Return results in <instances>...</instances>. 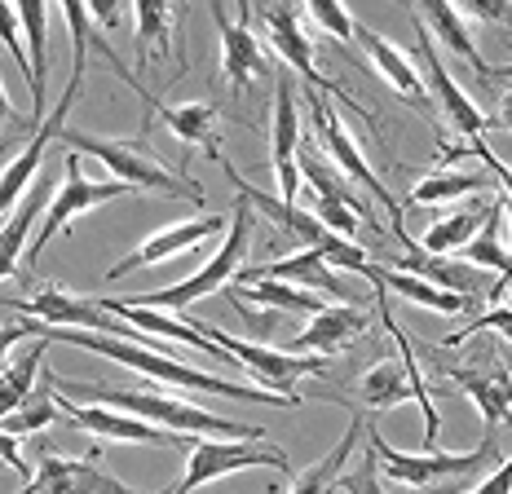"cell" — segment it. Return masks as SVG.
Wrapping results in <instances>:
<instances>
[{
  "instance_id": "obj_41",
  "label": "cell",
  "mask_w": 512,
  "mask_h": 494,
  "mask_svg": "<svg viewBox=\"0 0 512 494\" xmlns=\"http://www.w3.org/2000/svg\"><path fill=\"white\" fill-rule=\"evenodd\" d=\"M0 45L9 49V58L18 62V71L31 80V58L23 53V45H27V40H23V23H18V14L9 5H0Z\"/></svg>"
},
{
  "instance_id": "obj_20",
  "label": "cell",
  "mask_w": 512,
  "mask_h": 494,
  "mask_svg": "<svg viewBox=\"0 0 512 494\" xmlns=\"http://www.w3.org/2000/svg\"><path fill=\"white\" fill-rule=\"evenodd\" d=\"M124 80L133 84V93L142 98L146 124H151V115H155V120L177 137V142L204 146V155L212 159V164H221V159H226V150H221V133H217V111H212L208 102H159V98H151V93H146L128 71H124Z\"/></svg>"
},
{
  "instance_id": "obj_19",
  "label": "cell",
  "mask_w": 512,
  "mask_h": 494,
  "mask_svg": "<svg viewBox=\"0 0 512 494\" xmlns=\"http://www.w3.org/2000/svg\"><path fill=\"white\" fill-rule=\"evenodd\" d=\"M58 402V415H67L76 428L93 437H106V442H133V446H181V433H168V428H155L137 415H124V411H111V406H80L76 397L67 393H53Z\"/></svg>"
},
{
  "instance_id": "obj_25",
  "label": "cell",
  "mask_w": 512,
  "mask_h": 494,
  "mask_svg": "<svg viewBox=\"0 0 512 494\" xmlns=\"http://www.w3.org/2000/svg\"><path fill=\"white\" fill-rule=\"evenodd\" d=\"M45 181H49V177H36V181H31V190H27V199L18 203V212H14V217H9L5 225H0V283L18 274V265H23V256H27V247H31V234H36V217L45 212V203H49V186H45Z\"/></svg>"
},
{
  "instance_id": "obj_7",
  "label": "cell",
  "mask_w": 512,
  "mask_h": 494,
  "mask_svg": "<svg viewBox=\"0 0 512 494\" xmlns=\"http://www.w3.org/2000/svg\"><path fill=\"white\" fill-rule=\"evenodd\" d=\"M181 450H186V472H181V477L164 494H195L199 486H208V481L234 477V472H248V468L292 472V464H287V450L265 446V442H217V437L181 433Z\"/></svg>"
},
{
  "instance_id": "obj_10",
  "label": "cell",
  "mask_w": 512,
  "mask_h": 494,
  "mask_svg": "<svg viewBox=\"0 0 512 494\" xmlns=\"http://www.w3.org/2000/svg\"><path fill=\"white\" fill-rule=\"evenodd\" d=\"M190 322H195L221 353H230L239 367H248L256 375V384H265V389H274V393H296V380L327 371V358H314V353H287V349L261 345V340H239V336H230V331H221L217 322H204V318H190Z\"/></svg>"
},
{
  "instance_id": "obj_26",
  "label": "cell",
  "mask_w": 512,
  "mask_h": 494,
  "mask_svg": "<svg viewBox=\"0 0 512 494\" xmlns=\"http://www.w3.org/2000/svg\"><path fill=\"white\" fill-rule=\"evenodd\" d=\"M358 274L367 278L371 287H380V292H398L402 300H411V305H420V309H433V314H464V309H468L464 296H451V292H442V287L424 283V278H415V274L389 270V265L367 261Z\"/></svg>"
},
{
  "instance_id": "obj_12",
  "label": "cell",
  "mask_w": 512,
  "mask_h": 494,
  "mask_svg": "<svg viewBox=\"0 0 512 494\" xmlns=\"http://www.w3.org/2000/svg\"><path fill=\"white\" fill-rule=\"evenodd\" d=\"M252 18L265 27V40H270V49L279 53V58L296 75H305L309 89L323 93V98L354 102L345 89H340V84H332L327 75H318V67H314V40L305 36V9L301 5H252Z\"/></svg>"
},
{
  "instance_id": "obj_15",
  "label": "cell",
  "mask_w": 512,
  "mask_h": 494,
  "mask_svg": "<svg viewBox=\"0 0 512 494\" xmlns=\"http://www.w3.org/2000/svg\"><path fill=\"white\" fill-rule=\"evenodd\" d=\"M411 27H415V58H420V75H424V89H429V98H433V111H442L446 120L455 124V133H464V142L482 137V128H486L482 106H477L460 89V84L446 75L442 58H437V45H433V36H429V27H424L415 14H411Z\"/></svg>"
},
{
  "instance_id": "obj_37",
  "label": "cell",
  "mask_w": 512,
  "mask_h": 494,
  "mask_svg": "<svg viewBox=\"0 0 512 494\" xmlns=\"http://www.w3.org/2000/svg\"><path fill=\"white\" fill-rule=\"evenodd\" d=\"M40 362H45V340H36V345L18 353L9 367H0V420H5V415H14L18 406L36 393Z\"/></svg>"
},
{
  "instance_id": "obj_44",
  "label": "cell",
  "mask_w": 512,
  "mask_h": 494,
  "mask_svg": "<svg viewBox=\"0 0 512 494\" xmlns=\"http://www.w3.org/2000/svg\"><path fill=\"white\" fill-rule=\"evenodd\" d=\"M473 494H512V455H508V459H499V468L490 472V477H486Z\"/></svg>"
},
{
  "instance_id": "obj_4",
  "label": "cell",
  "mask_w": 512,
  "mask_h": 494,
  "mask_svg": "<svg viewBox=\"0 0 512 494\" xmlns=\"http://www.w3.org/2000/svg\"><path fill=\"white\" fill-rule=\"evenodd\" d=\"M367 446L376 450L380 472L411 490H429V494H446L451 481H464L473 472H482L486 464H499V446L495 433L482 437L477 450H424V455H407V450H393L380 437V428H367Z\"/></svg>"
},
{
  "instance_id": "obj_14",
  "label": "cell",
  "mask_w": 512,
  "mask_h": 494,
  "mask_svg": "<svg viewBox=\"0 0 512 494\" xmlns=\"http://www.w3.org/2000/svg\"><path fill=\"white\" fill-rule=\"evenodd\" d=\"M296 150H301V89L287 71H274V111H270V164L279 181L283 203H296L301 190V168H296Z\"/></svg>"
},
{
  "instance_id": "obj_11",
  "label": "cell",
  "mask_w": 512,
  "mask_h": 494,
  "mask_svg": "<svg viewBox=\"0 0 512 494\" xmlns=\"http://www.w3.org/2000/svg\"><path fill=\"white\" fill-rule=\"evenodd\" d=\"M442 375L473 397V406L482 411L486 433H499V424H512V375L499 362V345L490 336L468 345V367L442 362Z\"/></svg>"
},
{
  "instance_id": "obj_27",
  "label": "cell",
  "mask_w": 512,
  "mask_h": 494,
  "mask_svg": "<svg viewBox=\"0 0 512 494\" xmlns=\"http://www.w3.org/2000/svg\"><path fill=\"white\" fill-rule=\"evenodd\" d=\"M362 411L354 406V411H349V428L345 433H340V442L327 450L323 459H318V464H309L305 472H296L292 477V490L287 494H336V481H340V472L349 468V459L358 455V437H362Z\"/></svg>"
},
{
  "instance_id": "obj_9",
  "label": "cell",
  "mask_w": 512,
  "mask_h": 494,
  "mask_svg": "<svg viewBox=\"0 0 512 494\" xmlns=\"http://www.w3.org/2000/svg\"><path fill=\"white\" fill-rule=\"evenodd\" d=\"M124 195H133V186H124V181H93V177H84L80 155L71 150L67 164H62V186H58V195L49 199V208H45V217H40L36 234H31V247H27L23 261L36 265V256L45 252V243L53 239V234H62L76 217H84V212L102 208V203H111V199H124Z\"/></svg>"
},
{
  "instance_id": "obj_29",
  "label": "cell",
  "mask_w": 512,
  "mask_h": 494,
  "mask_svg": "<svg viewBox=\"0 0 512 494\" xmlns=\"http://www.w3.org/2000/svg\"><path fill=\"white\" fill-rule=\"evenodd\" d=\"M411 14L420 18L424 27H433L429 36H433V40H442V45L451 49L455 58H464L477 75H490V67L482 62V53H477V45H473V31H468V18L460 14V5H451V0H433V5L411 9Z\"/></svg>"
},
{
  "instance_id": "obj_1",
  "label": "cell",
  "mask_w": 512,
  "mask_h": 494,
  "mask_svg": "<svg viewBox=\"0 0 512 494\" xmlns=\"http://www.w3.org/2000/svg\"><path fill=\"white\" fill-rule=\"evenodd\" d=\"M49 340L84 353H102V358L120 362V367H133L137 375L155 384H168V389H190V393H212V397H234V402H265V406H301V393H261L252 384L226 380V375L199 371L190 362L173 358L168 349H146V345H128V340L102 336V331H76V327H53Z\"/></svg>"
},
{
  "instance_id": "obj_16",
  "label": "cell",
  "mask_w": 512,
  "mask_h": 494,
  "mask_svg": "<svg viewBox=\"0 0 512 494\" xmlns=\"http://www.w3.org/2000/svg\"><path fill=\"white\" fill-rule=\"evenodd\" d=\"M208 14L221 36V75H226L230 93H243V89H252L261 75H274L270 58H265V45L252 31V5H239L234 18L221 14V5H212Z\"/></svg>"
},
{
  "instance_id": "obj_3",
  "label": "cell",
  "mask_w": 512,
  "mask_h": 494,
  "mask_svg": "<svg viewBox=\"0 0 512 494\" xmlns=\"http://www.w3.org/2000/svg\"><path fill=\"white\" fill-rule=\"evenodd\" d=\"M62 142L76 150V155H93L98 164L111 168L115 181H124L133 190H155V195H168V199L204 203V186H195L190 177L168 173L146 150L142 137H102V133H84V128H62Z\"/></svg>"
},
{
  "instance_id": "obj_49",
  "label": "cell",
  "mask_w": 512,
  "mask_h": 494,
  "mask_svg": "<svg viewBox=\"0 0 512 494\" xmlns=\"http://www.w3.org/2000/svg\"><path fill=\"white\" fill-rule=\"evenodd\" d=\"M411 494H429V490H411Z\"/></svg>"
},
{
  "instance_id": "obj_39",
  "label": "cell",
  "mask_w": 512,
  "mask_h": 494,
  "mask_svg": "<svg viewBox=\"0 0 512 494\" xmlns=\"http://www.w3.org/2000/svg\"><path fill=\"white\" fill-rule=\"evenodd\" d=\"M336 490H340V494H384L376 450H367V455H354V459H349V468L340 472Z\"/></svg>"
},
{
  "instance_id": "obj_6",
  "label": "cell",
  "mask_w": 512,
  "mask_h": 494,
  "mask_svg": "<svg viewBox=\"0 0 512 494\" xmlns=\"http://www.w3.org/2000/svg\"><path fill=\"white\" fill-rule=\"evenodd\" d=\"M305 106H309V120H314V128H318V142L327 146V164H332L340 177L358 181V186L367 190V195L376 199L380 208L393 217V225H398V243L407 247V252H420V243H415L411 234H407V225H402V203L393 199L389 190H384V181H380L376 173H371V164H367V155H362V146L354 142V133L340 124L332 98H323V93L309 89V93H305Z\"/></svg>"
},
{
  "instance_id": "obj_22",
  "label": "cell",
  "mask_w": 512,
  "mask_h": 494,
  "mask_svg": "<svg viewBox=\"0 0 512 494\" xmlns=\"http://www.w3.org/2000/svg\"><path fill=\"white\" fill-rule=\"evenodd\" d=\"M367 305H323L314 322L301 336L287 340V353H314V358H332V353L349 349L358 336H367Z\"/></svg>"
},
{
  "instance_id": "obj_17",
  "label": "cell",
  "mask_w": 512,
  "mask_h": 494,
  "mask_svg": "<svg viewBox=\"0 0 512 494\" xmlns=\"http://www.w3.org/2000/svg\"><path fill=\"white\" fill-rule=\"evenodd\" d=\"M18 494H142V490L111 477V472L98 464V450H89L84 459L40 455L36 468H31V481Z\"/></svg>"
},
{
  "instance_id": "obj_45",
  "label": "cell",
  "mask_w": 512,
  "mask_h": 494,
  "mask_svg": "<svg viewBox=\"0 0 512 494\" xmlns=\"http://www.w3.org/2000/svg\"><path fill=\"white\" fill-rule=\"evenodd\" d=\"M0 464L14 468V472H23V477L31 481V464H23V455H18V442L5 433V428H0Z\"/></svg>"
},
{
  "instance_id": "obj_48",
  "label": "cell",
  "mask_w": 512,
  "mask_h": 494,
  "mask_svg": "<svg viewBox=\"0 0 512 494\" xmlns=\"http://www.w3.org/2000/svg\"><path fill=\"white\" fill-rule=\"evenodd\" d=\"M490 75H504V80H512V62H508V67H499V71H490Z\"/></svg>"
},
{
  "instance_id": "obj_47",
  "label": "cell",
  "mask_w": 512,
  "mask_h": 494,
  "mask_svg": "<svg viewBox=\"0 0 512 494\" xmlns=\"http://www.w3.org/2000/svg\"><path fill=\"white\" fill-rule=\"evenodd\" d=\"M495 128H504V133H512V89L499 93V111H495Z\"/></svg>"
},
{
  "instance_id": "obj_35",
  "label": "cell",
  "mask_w": 512,
  "mask_h": 494,
  "mask_svg": "<svg viewBox=\"0 0 512 494\" xmlns=\"http://www.w3.org/2000/svg\"><path fill=\"white\" fill-rule=\"evenodd\" d=\"M181 14H186V9H177V5H133L137 62L151 58V49L164 53V58H173V31L181 23Z\"/></svg>"
},
{
  "instance_id": "obj_8",
  "label": "cell",
  "mask_w": 512,
  "mask_h": 494,
  "mask_svg": "<svg viewBox=\"0 0 512 494\" xmlns=\"http://www.w3.org/2000/svg\"><path fill=\"white\" fill-rule=\"evenodd\" d=\"M221 168L230 173V181H239V195L248 199V208H252V212H261V217H270L283 234H292V243H296V247H314V252H323V256H327V265H340V270H354V274L362 270V265H367V252H362L358 243L336 239V234L327 230V225L318 221L314 212L296 208V203H283L279 195H265V190H256L252 181H243V173L230 164V159H221Z\"/></svg>"
},
{
  "instance_id": "obj_30",
  "label": "cell",
  "mask_w": 512,
  "mask_h": 494,
  "mask_svg": "<svg viewBox=\"0 0 512 494\" xmlns=\"http://www.w3.org/2000/svg\"><path fill=\"white\" fill-rule=\"evenodd\" d=\"M18 23H23V36H27V49H31V80H27V89H31V115H27V124L31 128H40L45 124V71H49V45H45V36H49V14H45V5H18Z\"/></svg>"
},
{
  "instance_id": "obj_46",
  "label": "cell",
  "mask_w": 512,
  "mask_h": 494,
  "mask_svg": "<svg viewBox=\"0 0 512 494\" xmlns=\"http://www.w3.org/2000/svg\"><path fill=\"white\" fill-rule=\"evenodd\" d=\"M18 128H31V124L14 111V102H9V93H5V84H0V137H5V133H18Z\"/></svg>"
},
{
  "instance_id": "obj_43",
  "label": "cell",
  "mask_w": 512,
  "mask_h": 494,
  "mask_svg": "<svg viewBox=\"0 0 512 494\" xmlns=\"http://www.w3.org/2000/svg\"><path fill=\"white\" fill-rule=\"evenodd\" d=\"M464 18H482V23H499V27H512V5H495V0H468L460 5Z\"/></svg>"
},
{
  "instance_id": "obj_21",
  "label": "cell",
  "mask_w": 512,
  "mask_h": 494,
  "mask_svg": "<svg viewBox=\"0 0 512 494\" xmlns=\"http://www.w3.org/2000/svg\"><path fill=\"white\" fill-rule=\"evenodd\" d=\"M221 230H230V212L226 217H195V221L168 225V230H159V234H151V239L137 243V252H128L124 261H115L111 270H106V283H120V278H128L133 270L173 261V256H181V252H195L199 243L212 239V234H221Z\"/></svg>"
},
{
  "instance_id": "obj_42",
  "label": "cell",
  "mask_w": 512,
  "mask_h": 494,
  "mask_svg": "<svg viewBox=\"0 0 512 494\" xmlns=\"http://www.w3.org/2000/svg\"><path fill=\"white\" fill-rule=\"evenodd\" d=\"M18 340H49V327L36 318H18V322H5L0 327V367H5V358L14 353Z\"/></svg>"
},
{
  "instance_id": "obj_13",
  "label": "cell",
  "mask_w": 512,
  "mask_h": 494,
  "mask_svg": "<svg viewBox=\"0 0 512 494\" xmlns=\"http://www.w3.org/2000/svg\"><path fill=\"white\" fill-rule=\"evenodd\" d=\"M84 89L80 80H71L67 84V93H62V102L49 111V120L36 128V137L18 150L14 159H9L5 168H0V225H5L9 217L18 212V203L27 199V190H31V181L40 177V164H45V155H49V146L62 137V128H67V111H71V102H76V93Z\"/></svg>"
},
{
  "instance_id": "obj_40",
  "label": "cell",
  "mask_w": 512,
  "mask_h": 494,
  "mask_svg": "<svg viewBox=\"0 0 512 494\" xmlns=\"http://www.w3.org/2000/svg\"><path fill=\"white\" fill-rule=\"evenodd\" d=\"M305 18H314L323 31H332L340 45H345V40H354V18H349V9L336 5V0H309Z\"/></svg>"
},
{
  "instance_id": "obj_23",
  "label": "cell",
  "mask_w": 512,
  "mask_h": 494,
  "mask_svg": "<svg viewBox=\"0 0 512 494\" xmlns=\"http://www.w3.org/2000/svg\"><path fill=\"white\" fill-rule=\"evenodd\" d=\"M106 314H115L120 322H137V331H146V336H164V340H177V345L195 349V353H208V358H221L226 367H239V362L230 358V353H221L204 331L195 327L190 318H164L159 309H142V305H128V300H98Z\"/></svg>"
},
{
  "instance_id": "obj_32",
  "label": "cell",
  "mask_w": 512,
  "mask_h": 494,
  "mask_svg": "<svg viewBox=\"0 0 512 494\" xmlns=\"http://www.w3.org/2000/svg\"><path fill=\"white\" fill-rule=\"evenodd\" d=\"M499 217H504V195H495V203H490V217L482 221V230L473 234V239L464 243V261L477 265V270H499L504 278H499V287H490L486 300H495V305H504V283H508V252L504 243H499Z\"/></svg>"
},
{
  "instance_id": "obj_28",
  "label": "cell",
  "mask_w": 512,
  "mask_h": 494,
  "mask_svg": "<svg viewBox=\"0 0 512 494\" xmlns=\"http://www.w3.org/2000/svg\"><path fill=\"white\" fill-rule=\"evenodd\" d=\"M296 168H301V181L309 190H314V199H327V203H345L349 212H358L362 221H371V199L358 195V190L345 186V177L336 173L332 164H327L323 155H318L314 142H305L301 137V150H296Z\"/></svg>"
},
{
  "instance_id": "obj_2",
  "label": "cell",
  "mask_w": 512,
  "mask_h": 494,
  "mask_svg": "<svg viewBox=\"0 0 512 494\" xmlns=\"http://www.w3.org/2000/svg\"><path fill=\"white\" fill-rule=\"evenodd\" d=\"M45 380L58 393L76 397V402H93V406H111V411L137 415V420L168 428V433H190V437H217V442H261L265 428L261 424H239V420H221V415L204 411L195 402H181L159 389H111V384H80V380H58L45 367Z\"/></svg>"
},
{
  "instance_id": "obj_18",
  "label": "cell",
  "mask_w": 512,
  "mask_h": 494,
  "mask_svg": "<svg viewBox=\"0 0 512 494\" xmlns=\"http://www.w3.org/2000/svg\"><path fill=\"white\" fill-rule=\"evenodd\" d=\"M256 278H265V283H292L301 287V292H314V296H336L340 305H358L354 292L345 287V278H340L332 265H327L323 252H314V247H301V252L283 256V261H270V265H243L239 278H234L230 287L239 283H256Z\"/></svg>"
},
{
  "instance_id": "obj_38",
  "label": "cell",
  "mask_w": 512,
  "mask_h": 494,
  "mask_svg": "<svg viewBox=\"0 0 512 494\" xmlns=\"http://www.w3.org/2000/svg\"><path fill=\"white\" fill-rule=\"evenodd\" d=\"M53 420H58V402H53V384L45 380V389H36L14 415H5L0 428H5L9 437H27V433H36V428H49Z\"/></svg>"
},
{
  "instance_id": "obj_5",
  "label": "cell",
  "mask_w": 512,
  "mask_h": 494,
  "mask_svg": "<svg viewBox=\"0 0 512 494\" xmlns=\"http://www.w3.org/2000/svg\"><path fill=\"white\" fill-rule=\"evenodd\" d=\"M248 252H252V208H248V199L239 195V199H234V208H230L226 243H221L217 252H212L208 261L186 278V283L164 287V292H146V296L128 300V305H142V309H181V314H186V305H195V300H204L212 292H221V287H230L234 278H239L243 265H248Z\"/></svg>"
},
{
  "instance_id": "obj_33",
  "label": "cell",
  "mask_w": 512,
  "mask_h": 494,
  "mask_svg": "<svg viewBox=\"0 0 512 494\" xmlns=\"http://www.w3.org/2000/svg\"><path fill=\"white\" fill-rule=\"evenodd\" d=\"M234 300H239V305H261V309H270V314H309V318L323 309V296L301 292V287H292V283H265V278L239 283L234 287Z\"/></svg>"
},
{
  "instance_id": "obj_34",
  "label": "cell",
  "mask_w": 512,
  "mask_h": 494,
  "mask_svg": "<svg viewBox=\"0 0 512 494\" xmlns=\"http://www.w3.org/2000/svg\"><path fill=\"white\" fill-rule=\"evenodd\" d=\"M407 397H411V380H407L402 358L398 362L384 358L358 380V402L367 406V411H393V406H402Z\"/></svg>"
},
{
  "instance_id": "obj_36",
  "label": "cell",
  "mask_w": 512,
  "mask_h": 494,
  "mask_svg": "<svg viewBox=\"0 0 512 494\" xmlns=\"http://www.w3.org/2000/svg\"><path fill=\"white\" fill-rule=\"evenodd\" d=\"M490 186H495V177H490L486 168H446V173L415 181L411 203H446V199L482 195V190H490Z\"/></svg>"
},
{
  "instance_id": "obj_31",
  "label": "cell",
  "mask_w": 512,
  "mask_h": 494,
  "mask_svg": "<svg viewBox=\"0 0 512 494\" xmlns=\"http://www.w3.org/2000/svg\"><path fill=\"white\" fill-rule=\"evenodd\" d=\"M490 203H495V199H473L468 208H455V212H446V217H437L429 230H424L420 247H424V252H433V256L464 252V243L473 239V234L482 230V221L490 217Z\"/></svg>"
},
{
  "instance_id": "obj_24",
  "label": "cell",
  "mask_w": 512,
  "mask_h": 494,
  "mask_svg": "<svg viewBox=\"0 0 512 494\" xmlns=\"http://www.w3.org/2000/svg\"><path fill=\"white\" fill-rule=\"evenodd\" d=\"M354 40H362V53L371 58V67H376L384 80L402 93V98L415 102V106H424V111H433V98H429V89H424V75H420V67H415L407 53H402L398 45H389L380 31H371L362 23H354Z\"/></svg>"
}]
</instances>
